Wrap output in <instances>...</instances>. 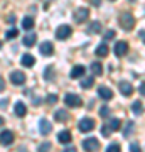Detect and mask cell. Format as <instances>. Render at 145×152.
<instances>
[{
    "mask_svg": "<svg viewBox=\"0 0 145 152\" xmlns=\"http://www.w3.org/2000/svg\"><path fill=\"white\" fill-rule=\"evenodd\" d=\"M132 110H133L135 115H140V113H142V110H144V105H142V102H140V100H135L133 103H132Z\"/></svg>",
    "mask_w": 145,
    "mask_h": 152,
    "instance_id": "d4e9b609",
    "label": "cell"
},
{
    "mask_svg": "<svg viewBox=\"0 0 145 152\" xmlns=\"http://www.w3.org/2000/svg\"><path fill=\"white\" fill-rule=\"evenodd\" d=\"M93 85H95V78L93 76H88V78H83L81 80V88H85V90H90Z\"/></svg>",
    "mask_w": 145,
    "mask_h": 152,
    "instance_id": "44dd1931",
    "label": "cell"
},
{
    "mask_svg": "<svg viewBox=\"0 0 145 152\" xmlns=\"http://www.w3.org/2000/svg\"><path fill=\"white\" fill-rule=\"evenodd\" d=\"M78 129H79L81 132H91L93 129H95V120L93 118H83L79 120V124H78Z\"/></svg>",
    "mask_w": 145,
    "mask_h": 152,
    "instance_id": "8992f818",
    "label": "cell"
},
{
    "mask_svg": "<svg viewBox=\"0 0 145 152\" xmlns=\"http://www.w3.org/2000/svg\"><path fill=\"white\" fill-rule=\"evenodd\" d=\"M26 112H27L26 105L22 103V102H17V103H15V115H17V117H24Z\"/></svg>",
    "mask_w": 145,
    "mask_h": 152,
    "instance_id": "603a6c76",
    "label": "cell"
},
{
    "mask_svg": "<svg viewBox=\"0 0 145 152\" xmlns=\"http://www.w3.org/2000/svg\"><path fill=\"white\" fill-rule=\"evenodd\" d=\"M64 103L71 108H79L81 105H83V100H81L79 95H74V93H68L64 96Z\"/></svg>",
    "mask_w": 145,
    "mask_h": 152,
    "instance_id": "3957f363",
    "label": "cell"
},
{
    "mask_svg": "<svg viewBox=\"0 0 145 152\" xmlns=\"http://www.w3.org/2000/svg\"><path fill=\"white\" fill-rule=\"evenodd\" d=\"M111 2H113V0H111Z\"/></svg>",
    "mask_w": 145,
    "mask_h": 152,
    "instance_id": "bcb514c9",
    "label": "cell"
},
{
    "mask_svg": "<svg viewBox=\"0 0 145 152\" xmlns=\"http://www.w3.org/2000/svg\"><path fill=\"white\" fill-rule=\"evenodd\" d=\"M132 127H133V122H128V124H127V129L123 130V135H125V137H128L130 134H132V130H133Z\"/></svg>",
    "mask_w": 145,
    "mask_h": 152,
    "instance_id": "4dcf8cb0",
    "label": "cell"
},
{
    "mask_svg": "<svg viewBox=\"0 0 145 152\" xmlns=\"http://www.w3.org/2000/svg\"><path fill=\"white\" fill-rule=\"evenodd\" d=\"M69 118V115L66 110H56L54 112V120H58V122H66V120Z\"/></svg>",
    "mask_w": 145,
    "mask_h": 152,
    "instance_id": "ac0fdd59",
    "label": "cell"
},
{
    "mask_svg": "<svg viewBox=\"0 0 145 152\" xmlns=\"http://www.w3.org/2000/svg\"><path fill=\"white\" fill-rule=\"evenodd\" d=\"M95 53H96L98 58H105V56H108V46H106L105 42H101V44L96 48V51H95Z\"/></svg>",
    "mask_w": 145,
    "mask_h": 152,
    "instance_id": "ffe728a7",
    "label": "cell"
},
{
    "mask_svg": "<svg viewBox=\"0 0 145 152\" xmlns=\"http://www.w3.org/2000/svg\"><path fill=\"white\" fill-rule=\"evenodd\" d=\"M44 2H46V4H47V2H51V0H44Z\"/></svg>",
    "mask_w": 145,
    "mask_h": 152,
    "instance_id": "ee69618b",
    "label": "cell"
},
{
    "mask_svg": "<svg viewBox=\"0 0 145 152\" xmlns=\"http://www.w3.org/2000/svg\"><path fill=\"white\" fill-rule=\"evenodd\" d=\"M106 152H120V145L118 144H110L106 147Z\"/></svg>",
    "mask_w": 145,
    "mask_h": 152,
    "instance_id": "f546056e",
    "label": "cell"
},
{
    "mask_svg": "<svg viewBox=\"0 0 145 152\" xmlns=\"http://www.w3.org/2000/svg\"><path fill=\"white\" fill-rule=\"evenodd\" d=\"M118 22H120V27L123 29V31H130V29H133V26H135L133 15H132V14H128V12L122 14V15H120V19H118Z\"/></svg>",
    "mask_w": 145,
    "mask_h": 152,
    "instance_id": "6da1fadb",
    "label": "cell"
},
{
    "mask_svg": "<svg viewBox=\"0 0 145 152\" xmlns=\"http://www.w3.org/2000/svg\"><path fill=\"white\" fill-rule=\"evenodd\" d=\"M0 90H2V91H4V90H5V81H4V80H2V81H0Z\"/></svg>",
    "mask_w": 145,
    "mask_h": 152,
    "instance_id": "60d3db41",
    "label": "cell"
},
{
    "mask_svg": "<svg viewBox=\"0 0 145 152\" xmlns=\"http://www.w3.org/2000/svg\"><path fill=\"white\" fill-rule=\"evenodd\" d=\"M10 81L14 85H24L26 83V75L20 71H12L10 73Z\"/></svg>",
    "mask_w": 145,
    "mask_h": 152,
    "instance_id": "9c48e42d",
    "label": "cell"
},
{
    "mask_svg": "<svg viewBox=\"0 0 145 152\" xmlns=\"http://www.w3.org/2000/svg\"><path fill=\"white\" fill-rule=\"evenodd\" d=\"M58 142L59 144H69L71 142V134L68 130H63L58 134Z\"/></svg>",
    "mask_w": 145,
    "mask_h": 152,
    "instance_id": "e0dca14e",
    "label": "cell"
},
{
    "mask_svg": "<svg viewBox=\"0 0 145 152\" xmlns=\"http://www.w3.org/2000/svg\"><path fill=\"white\" fill-rule=\"evenodd\" d=\"M71 32H73V29L69 26H59L58 31H56V37L59 41H66L68 37H71Z\"/></svg>",
    "mask_w": 145,
    "mask_h": 152,
    "instance_id": "5b68a950",
    "label": "cell"
},
{
    "mask_svg": "<svg viewBox=\"0 0 145 152\" xmlns=\"http://www.w3.org/2000/svg\"><path fill=\"white\" fill-rule=\"evenodd\" d=\"M36 41H37V36L34 32H27L26 36H24V39H22V44L26 46V48H32L34 44H36Z\"/></svg>",
    "mask_w": 145,
    "mask_h": 152,
    "instance_id": "30bf717a",
    "label": "cell"
},
{
    "mask_svg": "<svg viewBox=\"0 0 145 152\" xmlns=\"http://www.w3.org/2000/svg\"><path fill=\"white\" fill-rule=\"evenodd\" d=\"M100 115H101V117H108V115H110V108H108V107H101Z\"/></svg>",
    "mask_w": 145,
    "mask_h": 152,
    "instance_id": "d590c367",
    "label": "cell"
},
{
    "mask_svg": "<svg viewBox=\"0 0 145 152\" xmlns=\"http://www.w3.org/2000/svg\"><path fill=\"white\" fill-rule=\"evenodd\" d=\"M9 22H10V24H15V17L10 15V17H9Z\"/></svg>",
    "mask_w": 145,
    "mask_h": 152,
    "instance_id": "7bdbcfd3",
    "label": "cell"
},
{
    "mask_svg": "<svg viewBox=\"0 0 145 152\" xmlns=\"http://www.w3.org/2000/svg\"><path fill=\"white\" fill-rule=\"evenodd\" d=\"M140 39L145 42V31H140Z\"/></svg>",
    "mask_w": 145,
    "mask_h": 152,
    "instance_id": "b9f144b4",
    "label": "cell"
},
{
    "mask_svg": "<svg viewBox=\"0 0 145 152\" xmlns=\"http://www.w3.org/2000/svg\"><path fill=\"white\" fill-rule=\"evenodd\" d=\"M86 32H90V34H100L101 32V22H91L90 26H88V29H86Z\"/></svg>",
    "mask_w": 145,
    "mask_h": 152,
    "instance_id": "2e32d148",
    "label": "cell"
},
{
    "mask_svg": "<svg viewBox=\"0 0 145 152\" xmlns=\"http://www.w3.org/2000/svg\"><path fill=\"white\" fill-rule=\"evenodd\" d=\"M91 73L93 76H101L103 75V66L100 63H91Z\"/></svg>",
    "mask_w": 145,
    "mask_h": 152,
    "instance_id": "cb8c5ba5",
    "label": "cell"
},
{
    "mask_svg": "<svg viewBox=\"0 0 145 152\" xmlns=\"http://www.w3.org/2000/svg\"><path fill=\"white\" fill-rule=\"evenodd\" d=\"M20 63L26 66V68H31V66H34V63H36V58L31 56V54H24L22 59H20Z\"/></svg>",
    "mask_w": 145,
    "mask_h": 152,
    "instance_id": "d6986e66",
    "label": "cell"
},
{
    "mask_svg": "<svg viewBox=\"0 0 145 152\" xmlns=\"http://www.w3.org/2000/svg\"><path fill=\"white\" fill-rule=\"evenodd\" d=\"M39 51H41V54L42 56H51L54 53V48H52V42H42L41 46H39Z\"/></svg>",
    "mask_w": 145,
    "mask_h": 152,
    "instance_id": "7c38bea8",
    "label": "cell"
},
{
    "mask_svg": "<svg viewBox=\"0 0 145 152\" xmlns=\"http://www.w3.org/2000/svg\"><path fill=\"white\" fill-rule=\"evenodd\" d=\"M44 78H46L47 81H51V80H54V75H52V68H46V71H44Z\"/></svg>",
    "mask_w": 145,
    "mask_h": 152,
    "instance_id": "f1b7e54d",
    "label": "cell"
},
{
    "mask_svg": "<svg viewBox=\"0 0 145 152\" xmlns=\"http://www.w3.org/2000/svg\"><path fill=\"white\" fill-rule=\"evenodd\" d=\"M22 27L26 29V31H31V29L34 27V19L32 17H24V19H22Z\"/></svg>",
    "mask_w": 145,
    "mask_h": 152,
    "instance_id": "7402d4cb",
    "label": "cell"
},
{
    "mask_svg": "<svg viewBox=\"0 0 145 152\" xmlns=\"http://www.w3.org/2000/svg\"><path fill=\"white\" fill-rule=\"evenodd\" d=\"M17 36H19V31H17L15 27L9 29V31L5 32V39H7V41H9V39H14V37H17Z\"/></svg>",
    "mask_w": 145,
    "mask_h": 152,
    "instance_id": "4316f807",
    "label": "cell"
},
{
    "mask_svg": "<svg viewBox=\"0 0 145 152\" xmlns=\"http://www.w3.org/2000/svg\"><path fill=\"white\" fill-rule=\"evenodd\" d=\"M98 96L101 98V100H111L113 91L110 90V88H106V86H100L98 88Z\"/></svg>",
    "mask_w": 145,
    "mask_h": 152,
    "instance_id": "4fadbf2b",
    "label": "cell"
},
{
    "mask_svg": "<svg viewBox=\"0 0 145 152\" xmlns=\"http://www.w3.org/2000/svg\"><path fill=\"white\" fill-rule=\"evenodd\" d=\"M115 37V31H111V29H110V31H106V32H105V41H110V39H113Z\"/></svg>",
    "mask_w": 145,
    "mask_h": 152,
    "instance_id": "e575fe53",
    "label": "cell"
},
{
    "mask_svg": "<svg viewBox=\"0 0 145 152\" xmlns=\"http://www.w3.org/2000/svg\"><path fill=\"white\" fill-rule=\"evenodd\" d=\"M130 152H142L140 151V145L137 142H132V144H130Z\"/></svg>",
    "mask_w": 145,
    "mask_h": 152,
    "instance_id": "d6a6232c",
    "label": "cell"
},
{
    "mask_svg": "<svg viewBox=\"0 0 145 152\" xmlns=\"http://www.w3.org/2000/svg\"><path fill=\"white\" fill-rule=\"evenodd\" d=\"M88 2H90L91 5H95V7H100V5H101V0H88Z\"/></svg>",
    "mask_w": 145,
    "mask_h": 152,
    "instance_id": "8d00e7d4",
    "label": "cell"
},
{
    "mask_svg": "<svg viewBox=\"0 0 145 152\" xmlns=\"http://www.w3.org/2000/svg\"><path fill=\"white\" fill-rule=\"evenodd\" d=\"M113 53H115V56H118V58L125 56L128 53V44L125 42V41H118V42L115 44V48H113Z\"/></svg>",
    "mask_w": 145,
    "mask_h": 152,
    "instance_id": "52a82bcc",
    "label": "cell"
},
{
    "mask_svg": "<svg viewBox=\"0 0 145 152\" xmlns=\"http://www.w3.org/2000/svg\"><path fill=\"white\" fill-rule=\"evenodd\" d=\"M14 142V134L10 130H2V145H10Z\"/></svg>",
    "mask_w": 145,
    "mask_h": 152,
    "instance_id": "9a60e30c",
    "label": "cell"
},
{
    "mask_svg": "<svg viewBox=\"0 0 145 152\" xmlns=\"http://www.w3.org/2000/svg\"><path fill=\"white\" fill-rule=\"evenodd\" d=\"M110 134H111V127H110V125H101V135L110 137Z\"/></svg>",
    "mask_w": 145,
    "mask_h": 152,
    "instance_id": "83f0119b",
    "label": "cell"
},
{
    "mask_svg": "<svg viewBox=\"0 0 145 152\" xmlns=\"http://www.w3.org/2000/svg\"><path fill=\"white\" fill-rule=\"evenodd\" d=\"M49 149H51V144H49V142H44L42 145L39 147V152H47Z\"/></svg>",
    "mask_w": 145,
    "mask_h": 152,
    "instance_id": "836d02e7",
    "label": "cell"
},
{
    "mask_svg": "<svg viewBox=\"0 0 145 152\" xmlns=\"http://www.w3.org/2000/svg\"><path fill=\"white\" fill-rule=\"evenodd\" d=\"M88 17H90V10L86 9V7H79V9H76L73 12V19H74L76 24H83V22L88 20Z\"/></svg>",
    "mask_w": 145,
    "mask_h": 152,
    "instance_id": "7a4b0ae2",
    "label": "cell"
},
{
    "mask_svg": "<svg viewBox=\"0 0 145 152\" xmlns=\"http://www.w3.org/2000/svg\"><path fill=\"white\" fill-rule=\"evenodd\" d=\"M108 125H110V127H111V130H115V132H117V130H120V129H122V127H120V125H122V122H120L118 118H111V120H110V124H108Z\"/></svg>",
    "mask_w": 145,
    "mask_h": 152,
    "instance_id": "484cf974",
    "label": "cell"
},
{
    "mask_svg": "<svg viewBox=\"0 0 145 152\" xmlns=\"http://www.w3.org/2000/svg\"><path fill=\"white\" fill-rule=\"evenodd\" d=\"M46 102H47L49 105H54L56 102H58V95H47V98H46Z\"/></svg>",
    "mask_w": 145,
    "mask_h": 152,
    "instance_id": "1f68e13d",
    "label": "cell"
},
{
    "mask_svg": "<svg viewBox=\"0 0 145 152\" xmlns=\"http://www.w3.org/2000/svg\"><path fill=\"white\" fill-rule=\"evenodd\" d=\"M7 105H9V100H7V98H2V110L5 108Z\"/></svg>",
    "mask_w": 145,
    "mask_h": 152,
    "instance_id": "ab89813d",
    "label": "cell"
},
{
    "mask_svg": "<svg viewBox=\"0 0 145 152\" xmlns=\"http://www.w3.org/2000/svg\"><path fill=\"white\" fill-rule=\"evenodd\" d=\"M85 73H86V68H85V66H81V64H78V66H74V68L71 69L69 76L73 78V80H76V78H81Z\"/></svg>",
    "mask_w": 145,
    "mask_h": 152,
    "instance_id": "5bb4252c",
    "label": "cell"
},
{
    "mask_svg": "<svg viewBox=\"0 0 145 152\" xmlns=\"http://www.w3.org/2000/svg\"><path fill=\"white\" fill-rule=\"evenodd\" d=\"M83 149L86 152H95L100 149V140L95 139V137H90V139H85L83 140Z\"/></svg>",
    "mask_w": 145,
    "mask_h": 152,
    "instance_id": "277c9868",
    "label": "cell"
},
{
    "mask_svg": "<svg viewBox=\"0 0 145 152\" xmlns=\"http://www.w3.org/2000/svg\"><path fill=\"white\" fill-rule=\"evenodd\" d=\"M63 152H76V147H73V145H69V147H66Z\"/></svg>",
    "mask_w": 145,
    "mask_h": 152,
    "instance_id": "f35d334b",
    "label": "cell"
},
{
    "mask_svg": "<svg viewBox=\"0 0 145 152\" xmlns=\"http://www.w3.org/2000/svg\"><path fill=\"white\" fill-rule=\"evenodd\" d=\"M130 2H135V0H130Z\"/></svg>",
    "mask_w": 145,
    "mask_h": 152,
    "instance_id": "f6af8a7d",
    "label": "cell"
},
{
    "mask_svg": "<svg viewBox=\"0 0 145 152\" xmlns=\"http://www.w3.org/2000/svg\"><path fill=\"white\" fill-rule=\"evenodd\" d=\"M118 88H120V93H122L123 96H130V95L133 93V88H132V85H130L128 81H120Z\"/></svg>",
    "mask_w": 145,
    "mask_h": 152,
    "instance_id": "8fae6325",
    "label": "cell"
},
{
    "mask_svg": "<svg viewBox=\"0 0 145 152\" xmlns=\"http://www.w3.org/2000/svg\"><path fill=\"white\" fill-rule=\"evenodd\" d=\"M138 91H140V95H142V96H145V83H142V85L138 86Z\"/></svg>",
    "mask_w": 145,
    "mask_h": 152,
    "instance_id": "74e56055",
    "label": "cell"
},
{
    "mask_svg": "<svg viewBox=\"0 0 145 152\" xmlns=\"http://www.w3.org/2000/svg\"><path fill=\"white\" fill-rule=\"evenodd\" d=\"M51 130H52V127H51V122H49L47 118H41L39 120V132H41L42 135L51 134Z\"/></svg>",
    "mask_w": 145,
    "mask_h": 152,
    "instance_id": "ba28073f",
    "label": "cell"
}]
</instances>
